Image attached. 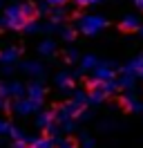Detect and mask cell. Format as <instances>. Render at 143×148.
<instances>
[{
	"label": "cell",
	"mask_w": 143,
	"mask_h": 148,
	"mask_svg": "<svg viewBox=\"0 0 143 148\" xmlns=\"http://www.w3.org/2000/svg\"><path fill=\"white\" fill-rule=\"evenodd\" d=\"M14 70H16L14 65H2V67H0V74H5V76H9V74L14 72Z\"/></svg>",
	"instance_id": "obj_16"
},
{
	"label": "cell",
	"mask_w": 143,
	"mask_h": 148,
	"mask_svg": "<svg viewBox=\"0 0 143 148\" xmlns=\"http://www.w3.org/2000/svg\"><path fill=\"white\" fill-rule=\"evenodd\" d=\"M20 70L25 74H29V76H40L45 72L43 63H38V61H25V63H20Z\"/></svg>",
	"instance_id": "obj_6"
},
{
	"label": "cell",
	"mask_w": 143,
	"mask_h": 148,
	"mask_svg": "<svg viewBox=\"0 0 143 148\" xmlns=\"http://www.w3.org/2000/svg\"><path fill=\"white\" fill-rule=\"evenodd\" d=\"M0 11H2V0H0Z\"/></svg>",
	"instance_id": "obj_21"
},
{
	"label": "cell",
	"mask_w": 143,
	"mask_h": 148,
	"mask_svg": "<svg viewBox=\"0 0 143 148\" xmlns=\"http://www.w3.org/2000/svg\"><path fill=\"white\" fill-rule=\"evenodd\" d=\"M58 148H74V144H69L67 139H63L61 144H58Z\"/></svg>",
	"instance_id": "obj_19"
},
{
	"label": "cell",
	"mask_w": 143,
	"mask_h": 148,
	"mask_svg": "<svg viewBox=\"0 0 143 148\" xmlns=\"http://www.w3.org/2000/svg\"><path fill=\"white\" fill-rule=\"evenodd\" d=\"M25 32H27V34H36V32H43V25H40V23H36V20H27Z\"/></svg>",
	"instance_id": "obj_12"
},
{
	"label": "cell",
	"mask_w": 143,
	"mask_h": 148,
	"mask_svg": "<svg viewBox=\"0 0 143 148\" xmlns=\"http://www.w3.org/2000/svg\"><path fill=\"white\" fill-rule=\"evenodd\" d=\"M18 58H20V49L16 45H9L5 49H0V63L2 65H14V63H18Z\"/></svg>",
	"instance_id": "obj_4"
},
{
	"label": "cell",
	"mask_w": 143,
	"mask_h": 148,
	"mask_svg": "<svg viewBox=\"0 0 143 148\" xmlns=\"http://www.w3.org/2000/svg\"><path fill=\"white\" fill-rule=\"evenodd\" d=\"M27 144H29V148H54V139L52 137H29Z\"/></svg>",
	"instance_id": "obj_8"
},
{
	"label": "cell",
	"mask_w": 143,
	"mask_h": 148,
	"mask_svg": "<svg viewBox=\"0 0 143 148\" xmlns=\"http://www.w3.org/2000/svg\"><path fill=\"white\" fill-rule=\"evenodd\" d=\"M7 90H9V99H11V101H18V99H25L27 97V88L20 83V81H9Z\"/></svg>",
	"instance_id": "obj_5"
},
{
	"label": "cell",
	"mask_w": 143,
	"mask_h": 148,
	"mask_svg": "<svg viewBox=\"0 0 143 148\" xmlns=\"http://www.w3.org/2000/svg\"><path fill=\"white\" fill-rule=\"evenodd\" d=\"M67 58H69V61H74V58H76V52H72V49H69V52H67Z\"/></svg>",
	"instance_id": "obj_20"
},
{
	"label": "cell",
	"mask_w": 143,
	"mask_h": 148,
	"mask_svg": "<svg viewBox=\"0 0 143 148\" xmlns=\"http://www.w3.org/2000/svg\"><path fill=\"white\" fill-rule=\"evenodd\" d=\"M63 38H67V40H69V38H74V32H72V29H63Z\"/></svg>",
	"instance_id": "obj_18"
},
{
	"label": "cell",
	"mask_w": 143,
	"mask_h": 148,
	"mask_svg": "<svg viewBox=\"0 0 143 148\" xmlns=\"http://www.w3.org/2000/svg\"><path fill=\"white\" fill-rule=\"evenodd\" d=\"M9 137L14 139V141H22V139H27V135L22 132V128H16V126H11V130H9Z\"/></svg>",
	"instance_id": "obj_11"
},
{
	"label": "cell",
	"mask_w": 143,
	"mask_h": 148,
	"mask_svg": "<svg viewBox=\"0 0 143 148\" xmlns=\"http://www.w3.org/2000/svg\"><path fill=\"white\" fill-rule=\"evenodd\" d=\"M27 139H29V137H27ZM27 139H22V141H14V144H11V148H29Z\"/></svg>",
	"instance_id": "obj_17"
},
{
	"label": "cell",
	"mask_w": 143,
	"mask_h": 148,
	"mask_svg": "<svg viewBox=\"0 0 143 148\" xmlns=\"http://www.w3.org/2000/svg\"><path fill=\"white\" fill-rule=\"evenodd\" d=\"M38 52L43 56H54V52H56V43H54L52 38H47V40H43L40 45H38Z\"/></svg>",
	"instance_id": "obj_9"
},
{
	"label": "cell",
	"mask_w": 143,
	"mask_h": 148,
	"mask_svg": "<svg viewBox=\"0 0 143 148\" xmlns=\"http://www.w3.org/2000/svg\"><path fill=\"white\" fill-rule=\"evenodd\" d=\"M9 101H11V99H0V110H2V112L11 110V103H9Z\"/></svg>",
	"instance_id": "obj_15"
},
{
	"label": "cell",
	"mask_w": 143,
	"mask_h": 148,
	"mask_svg": "<svg viewBox=\"0 0 143 148\" xmlns=\"http://www.w3.org/2000/svg\"><path fill=\"white\" fill-rule=\"evenodd\" d=\"M5 18H7V29H25L27 25V14H25V5H9L7 9H5V14H2Z\"/></svg>",
	"instance_id": "obj_1"
},
{
	"label": "cell",
	"mask_w": 143,
	"mask_h": 148,
	"mask_svg": "<svg viewBox=\"0 0 143 148\" xmlns=\"http://www.w3.org/2000/svg\"><path fill=\"white\" fill-rule=\"evenodd\" d=\"M40 108V103L31 101V99H18V101H11V110L16 112V114H22V117H27V114H34L36 110Z\"/></svg>",
	"instance_id": "obj_2"
},
{
	"label": "cell",
	"mask_w": 143,
	"mask_h": 148,
	"mask_svg": "<svg viewBox=\"0 0 143 148\" xmlns=\"http://www.w3.org/2000/svg\"><path fill=\"white\" fill-rule=\"evenodd\" d=\"M52 119H54V112H40V114H38V119H36V126L47 130L49 126H52Z\"/></svg>",
	"instance_id": "obj_10"
},
{
	"label": "cell",
	"mask_w": 143,
	"mask_h": 148,
	"mask_svg": "<svg viewBox=\"0 0 143 148\" xmlns=\"http://www.w3.org/2000/svg\"><path fill=\"white\" fill-rule=\"evenodd\" d=\"M11 126H14V123H9L7 119H0V137H5V135H9V130H11Z\"/></svg>",
	"instance_id": "obj_13"
},
{
	"label": "cell",
	"mask_w": 143,
	"mask_h": 148,
	"mask_svg": "<svg viewBox=\"0 0 143 148\" xmlns=\"http://www.w3.org/2000/svg\"><path fill=\"white\" fill-rule=\"evenodd\" d=\"M69 81H72L69 74H58V76H56V83L63 85V88H65V85H69Z\"/></svg>",
	"instance_id": "obj_14"
},
{
	"label": "cell",
	"mask_w": 143,
	"mask_h": 148,
	"mask_svg": "<svg viewBox=\"0 0 143 148\" xmlns=\"http://www.w3.org/2000/svg\"><path fill=\"white\" fill-rule=\"evenodd\" d=\"M101 25H103V20L96 18V16H89V18H83V20H80V29H83L85 34H94V32H98Z\"/></svg>",
	"instance_id": "obj_7"
},
{
	"label": "cell",
	"mask_w": 143,
	"mask_h": 148,
	"mask_svg": "<svg viewBox=\"0 0 143 148\" xmlns=\"http://www.w3.org/2000/svg\"><path fill=\"white\" fill-rule=\"evenodd\" d=\"M27 99H31V101L40 103L45 97V85L40 83V81H31V83H27Z\"/></svg>",
	"instance_id": "obj_3"
}]
</instances>
